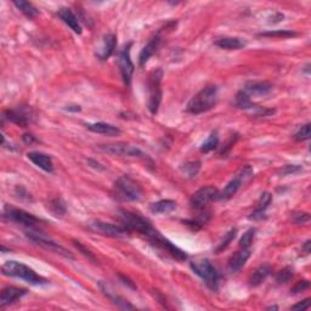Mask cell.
I'll list each match as a JSON object with an SVG mask.
<instances>
[{"label": "cell", "instance_id": "35", "mask_svg": "<svg viewBox=\"0 0 311 311\" xmlns=\"http://www.w3.org/2000/svg\"><path fill=\"white\" fill-rule=\"evenodd\" d=\"M293 277V268L291 266H287V268L282 269V270H280L276 274V282L279 283V285H285V283L288 282L289 280H291Z\"/></svg>", "mask_w": 311, "mask_h": 311}, {"label": "cell", "instance_id": "14", "mask_svg": "<svg viewBox=\"0 0 311 311\" xmlns=\"http://www.w3.org/2000/svg\"><path fill=\"white\" fill-rule=\"evenodd\" d=\"M133 43L127 44L123 49H122L121 54H119V59H118V66L119 70H121L122 78H123L124 83L127 85L130 84L131 82V77H133L134 70H135V66H134L133 61L130 59V49Z\"/></svg>", "mask_w": 311, "mask_h": 311}, {"label": "cell", "instance_id": "2", "mask_svg": "<svg viewBox=\"0 0 311 311\" xmlns=\"http://www.w3.org/2000/svg\"><path fill=\"white\" fill-rule=\"evenodd\" d=\"M218 100V88L208 85L196 94L187 103V112L191 115H201L215 106Z\"/></svg>", "mask_w": 311, "mask_h": 311}, {"label": "cell", "instance_id": "16", "mask_svg": "<svg viewBox=\"0 0 311 311\" xmlns=\"http://www.w3.org/2000/svg\"><path fill=\"white\" fill-rule=\"evenodd\" d=\"M27 294V291L23 288H19V287H7L2 291V294H0V307L4 309V307L9 306L13 303H15L16 300H19L20 298H22L23 295Z\"/></svg>", "mask_w": 311, "mask_h": 311}, {"label": "cell", "instance_id": "39", "mask_svg": "<svg viewBox=\"0 0 311 311\" xmlns=\"http://www.w3.org/2000/svg\"><path fill=\"white\" fill-rule=\"evenodd\" d=\"M309 287H310V282L307 280L299 281V282L295 283V286L291 289V294H298V293L306 291Z\"/></svg>", "mask_w": 311, "mask_h": 311}, {"label": "cell", "instance_id": "41", "mask_svg": "<svg viewBox=\"0 0 311 311\" xmlns=\"http://www.w3.org/2000/svg\"><path fill=\"white\" fill-rule=\"evenodd\" d=\"M237 139H238V135H237V134H236V135H232L231 137H230L229 141H227V142L225 143V146H224V148L220 151V153H221V154H226L227 152H229L230 149H231L232 146L235 145L236 140H237Z\"/></svg>", "mask_w": 311, "mask_h": 311}, {"label": "cell", "instance_id": "20", "mask_svg": "<svg viewBox=\"0 0 311 311\" xmlns=\"http://www.w3.org/2000/svg\"><path fill=\"white\" fill-rule=\"evenodd\" d=\"M86 129L92 131V133L101 134V135L106 136H117L122 133L119 128L115 127V125L103 123V122H98V123H89L85 125Z\"/></svg>", "mask_w": 311, "mask_h": 311}, {"label": "cell", "instance_id": "5", "mask_svg": "<svg viewBox=\"0 0 311 311\" xmlns=\"http://www.w3.org/2000/svg\"><path fill=\"white\" fill-rule=\"evenodd\" d=\"M190 265L194 274L201 277L209 288L217 291L218 286H219L220 275L208 259L193 260V262H191Z\"/></svg>", "mask_w": 311, "mask_h": 311}, {"label": "cell", "instance_id": "11", "mask_svg": "<svg viewBox=\"0 0 311 311\" xmlns=\"http://www.w3.org/2000/svg\"><path fill=\"white\" fill-rule=\"evenodd\" d=\"M89 227H90L92 231L101 233V235H103V236H109V237H115V238L125 237L128 233H130L124 226L113 225V224L105 223V221H101V220L91 221V223L89 224Z\"/></svg>", "mask_w": 311, "mask_h": 311}, {"label": "cell", "instance_id": "48", "mask_svg": "<svg viewBox=\"0 0 311 311\" xmlns=\"http://www.w3.org/2000/svg\"><path fill=\"white\" fill-rule=\"evenodd\" d=\"M89 163H90V164H94V166H92V167H94V168H97V169H103V167L101 166L100 163H96V162H95V161L89 160Z\"/></svg>", "mask_w": 311, "mask_h": 311}, {"label": "cell", "instance_id": "43", "mask_svg": "<svg viewBox=\"0 0 311 311\" xmlns=\"http://www.w3.org/2000/svg\"><path fill=\"white\" fill-rule=\"evenodd\" d=\"M74 246H76L78 249L80 250V252H82L83 254H84V255H86L88 256L89 259H91V260H94V262H96V258H95L94 255H92V253L90 252V250H88V249H85L84 247L82 246V244L79 243V242H77V241H74Z\"/></svg>", "mask_w": 311, "mask_h": 311}, {"label": "cell", "instance_id": "9", "mask_svg": "<svg viewBox=\"0 0 311 311\" xmlns=\"http://www.w3.org/2000/svg\"><path fill=\"white\" fill-rule=\"evenodd\" d=\"M98 148L101 151L107 152V153L113 156H122V157H137V158H145V153L140 148L135 146L128 145L124 142H117V143H109V145H100Z\"/></svg>", "mask_w": 311, "mask_h": 311}, {"label": "cell", "instance_id": "7", "mask_svg": "<svg viewBox=\"0 0 311 311\" xmlns=\"http://www.w3.org/2000/svg\"><path fill=\"white\" fill-rule=\"evenodd\" d=\"M26 236L32 242H34V243L39 244V246L44 247L45 249L53 250V252L61 254V255L66 256V258H73V256H72V254L68 252V250H66L64 247H61L59 243L54 242L51 238H50L49 236H46L44 232L35 230V227H31V229H29L28 231L26 232Z\"/></svg>", "mask_w": 311, "mask_h": 311}, {"label": "cell", "instance_id": "38", "mask_svg": "<svg viewBox=\"0 0 311 311\" xmlns=\"http://www.w3.org/2000/svg\"><path fill=\"white\" fill-rule=\"evenodd\" d=\"M295 140L298 141H305V140L310 139V123L303 125V127L299 129V131L295 134Z\"/></svg>", "mask_w": 311, "mask_h": 311}, {"label": "cell", "instance_id": "15", "mask_svg": "<svg viewBox=\"0 0 311 311\" xmlns=\"http://www.w3.org/2000/svg\"><path fill=\"white\" fill-rule=\"evenodd\" d=\"M11 123L20 125V127L26 128L29 123L34 121V117L31 109H25V107H19L16 110H8L4 112V117Z\"/></svg>", "mask_w": 311, "mask_h": 311}, {"label": "cell", "instance_id": "36", "mask_svg": "<svg viewBox=\"0 0 311 311\" xmlns=\"http://www.w3.org/2000/svg\"><path fill=\"white\" fill-rule=\"evenodd\" d=\"M255 229H249L243 233V236H242L240 240V247L242 249H247V248L250 247V244L253 243L254 237H255Z\"/></svg>", "mask_w": 311, "mask_h": 311}, {"label": "cell", "instance_id": "25", "mask_svg": "<svg viewBox=\"0 0 311 311\" xmlns=\"http://www.w3.org/2000/svg\"><path fill=\"white\" fill-rule=\"evenodd\" d=\"M272 202V194L270 192H263L260 194L259 199H258V205H256V209L253 212L252 215L249 217V219H262L263 215H264V212L266 211V208L271 204Z\"/></svg>", "mask_w": 311, "mask_h": 311}, {"label": "cell", "instance_id": "37", "mask_svg": "<svg viewBox=\"0 0 311 311\" xmlns=\"http://www.w3.org/2000/svg\"><path fill=\"white\" fill-rule=\"evenodd\" d=\"M103 292L106 293V294L111 298V300L113 301V304H116L117 306H119L121 309H125V310H133L134 309L133 305H131L128 300H125V299L121 298V297H116V295L111 294L109 291H103Z\"/></svg>", "mask_w": 311, "mask_h": 311}, {"label": "cell", "instance_id": "4", "mask_svg": "<svg viewBox=\"0 0 311 311\" xmlns=\"http://www.w3.org/2000/svg\"><path fill=\"white\" fill-rule=\"evenodd\" d=\"M113 193L117 198L122 201L137 202L142 198V188L134 179L130 176L123 175L115 182L113 186Z\"/></svg>", "mask_w": 311, "mask_h": 311}, {"label": "cell", "instance_id": "32", "mask_svg": "<svg viewBox=\"0 0 311 311\" xmlns=\"http://www.w3.org/2000/svg\"><path fill=\"white\" fill-rule=\"evenodd\" d=\"M199 169H201V162H199V161L187 162L181 167V172L184 173V175H186L187 178H194V176L198 174Z\"/></svg>", "mask_w": 311, "mask_h": 311}, {"label": "cell", "instance_id": "29", "mask_svg": "<svg viewBox=\"0 0 311 311\" xmlns=\"http://www.w3.org/2000/svg\"><path fill=\"white\" fill-rule=\"evenodd\" d=\"M236 106L242 110H254L256 107L253 103V101L250 100V97L243 90L236 95Z\"/></svg>", "mask_w": 311, "mask_h": 311}, {"label": "cell", "instance_id": "23", "mask_svg": "<svg viewBox=\"0 0 311 311\" xmlns=\"http://www.w3.org/2000/svg\"><path fill=\"white\" fill-rule=\"evenodd\" d=\"M160 43H161V37L158 34L154 35V37L148 41L147 45L143 47V49L141 50V53H140V56H139L140 66L146 65V62L148 61L149 58H151V56L157 51Z\"/></svg>", "mask_w": 311, "mask_h": 311}, {"label": "cell", "instance_id": "17", "mask_svg": "<svg viewBox=\"0 0 311 311\" xmlns=\"http://www.w3.org/2000/svg\"><path fill=\"white\" fill-rule=\"evenodd\" d=\"M27 157H28V160L31 161L34 166H37L38 168L44 170V172L46 173L54 172V163L50 156L43 153V152L33 151L28 152V153H27Z\"/></svg>", "mask_w": 311, "mask_h": 311}, {"label": "cell", "instance_id": "13", "mask_svg": "<svg viewBox=\"0 0 311 311\" xmlns=\"http://www.w3.org/2000/svg\"><path fill=\"white\" fill-rule=\"evenodd\" d=\"M148 240L151 241L153 244H156V246H157L158 248L166 250V252L170 254V255H172L175 260H179V262H184V260L187 259V254L185 253L184 250H181L180 248L174 246L172 242L167 240V238H164L163 236L161 235V233L158 231L156 232L153 236H151Z\"/></svg>", "mask_w": 311, "mask_h": 311}, {"label": "cell", "instance_id": "21", "mask_svg": "<svg viewBox=\"0 0 311 311\" xmlns=\"http://www.w3.org/2000/svg\"><path fill=\"white\" fill-rule=\"evenodd\" d=\"M117 45V38L115 34H107L105 35L102 45H101L98 51L96 53V56L101 61H106L107 59H110V56L112 55L115 51Z\"/></svg>", "mask_w": 311, "mask_h": 311}, {"label": "cell", "instance_id": "40", "mask_svg": "<svg viewBox=\"0 0 311 311\" xmlns=\"http://www.w3.org/2000/svg\"><path fill=\"white\" fill-rule=\"evenodd\" d=\"M254 110H255L254 115H255L256 117H269V116L274 115V113H275V110L268 109V107H259V106H256Z\"/></svg>", "mask_w": 311, "mask_h": 311}, {"label": "cell", "instance_id": "45", "mask_svg": "<svg viewBox=\"0 0 311 311\" xmlns=\"http://www.w3.org/2000/svg\"><path fill=\"white\" fill-rule=\"evenodd\" d=\"M301 170V168L300 167H298V166H287L285 169H283V174H295V173H298V172H300Z\"/></svg>", "mask_w": 311, "mask_h": 311}, {"label": "cell", "instance_id": "44", "mask_svg": "<svg viewBox=\"0 0 311 311\" xmlns=\"http://www.w3.org/2000/svg\"><path fill=\"white\" fill-rule=\"evenodd\" d=\"M309 306H310V298H306L305 300L300 301V303L293 305L291 309H293V310H306V309H309Z\"/></svg>", "mask_w": 311, "mask_h": 311}, {"label": "cell", "instance_id": "27", "mask_svg": "<svg viewBox=\"0 0 311 311\" xmlns=\"http://www.w3.org/2000/svg\"><path fill=\"white\" fill-rule=\"evenodd\" d=\"M176 202L173 199H161V201L152 203L149 205V211L154 214H166L175 211Z\"/></svg>", "mask_w": 311, "mask_h": 311}, {"label": "cell", "instance_id": "18", "mask_svg": "<svg viewBox=\"0 0 311 311\" xmlns=\"http://www.w3.org/2000/svg\"><path fill=\"white\" fill-rule=\"evenodd\" d=\"M271 83L269 82H249L244 85L243 91L249 97L252 96H262V95L269 94L272 90Z\"/></svg>", "mask_w": 311, "mask_h": 311}, {"label": "cell", "instance_id": "33", "mask_svg": "<svg viewBox=\"0 0 311 311\" xmlns=\"http://www.w3.org/2000/svg\"><path fill=\"white\" fill-rule=\"evenodd\" d=\"M236 235H237V229H231L229 232L226 233L225 236H224V238L221 240V242L219 243V246L217 247V249H215V253L219 254L220 252H223V250H225L227 247L230 246V243L235 240Z\"/></svg>", "mask_w": 311, "mask_h": 311}, {"label": "cell", "instance_id": "24", "mask_svg": "<svg viewBox=\"0 0 311 311\" xmlns=\"http://www.w3.org/2000/svg\"><path fill=\"white\" fill-rule=\"evenodd\" d=\"M214 44L217 46H219L220 49H225V50H240L242 47L246 46V41L235 37L220 38L218 39Z\"/></svg>", "mask_w": 311, "mask_h": 311}, {"label": "cell", "instance_id": "49", "mask_svg": "<svg viewBox=\"0 0 311 311\" xmlns=\"http://www.w3.org/2000/svg\"><path fill=\"white\" fill-rule=\"evenodd\" d=\"M277 309H279L277 306H269L268 307V310H277Z\"/></svg>", "mask_w": 311, "mask_h": 311}, {"label": "cell", "instance_id": "28", "mask_svg": "<svg viewBox=\"0 0 311 311\" xmlns=\"http://www.w3.org/2000/svg\"><path fill=\"white\" fill-rule=\"evenodd\" d=\"M14 5L19 9L25 16L28 17V19H34V17H37L39 15L37 8L33 7V4L28 2H23V0H20L19 2V0H16V2H14Z\"/></svg>", "mask_w": 311, "mask_h": 311}, {"label": "cell", "instance_id": "26", "mask_svg": "<svg viewBox=\"0 0 311 311\" xmlns=\"http://www.w3.org/2000/svg\"><path fill=\"white\" fill-rule=\"evenodd\" d=\"M272 272V269L270 265H262L256 269L255 271L253 272L252 276L249 279V285L253 287H256L259 285H262L264 281L270 276V274Z\"/></svg>", "mask_w": 311, "mask_h": 311}, {"label": "cell", "instance_id": "46", "mask_svg": "<svg viewBox=\"0 0 311 311\" xmlns=\"http://www.w3.org/2000/svg\"><path fill=\"white\" fill-rule=\"evenodd\" d=\"M23 141H25L26 143H32V142L37 141V140H35V137L31 135V134H25V135H23Z\"/></svg>", "mask_w": 311, "mask_h": 311}, {"label": "cell", "instance_id": "12", "mask_svg": "<svg viewBox=\"0 0 311 311\" xmlns=\"http://www.w3.org/2000/svg\"><path fill=\"white\" fill-rule=\"evenodd\" d=\"M218 193H219V191L214 186H204L199 188L191 197V205L197 211H202L209 202L218 199Z\"/></svg>", "mask_w": 311, "mask_h": 311}, {"label": "cell", "instance_id": "31", "mask_svg": "<svg viewBox=\"0 0 311 311\" xmlns=\"http://www.w3.org/2000/svg\"><path fill=\"white\" fill-rule=\"evenodd\" d=\"M49 208L55 217H64L66 214V204L61 197H56L50 201Z\"/></svg>", "mask_w": 311, "mask_h": 311}, {"label": "cell", "instance_id": "30", "mask_svg": "<svg viewBox=\"0 0 311 311\" xmlns=\"http://www.w3.org/2000/svg\"><path fill=\"white\" fill-rule=\"evenodd\" d=\"M218 145H219V135H218V131H213V133L208 136V139L202 143L201 152H203V153H208V152L213 151V149L217 148Z\"/></svg>", "mask_w": 311, "mask_h": 311}, {"label": "cell", "instance_id": "6", "mask_svg": "<svg viewBox=\"0 0 311 311\" xmlns=\"http://www.w3.org/2000/svg\"><path fill=\"white\" fill-rule=\"evenodd\" d=\"M162 78V68L154 70L148 77V110L152 115H156V113L158 112V109H160L161 106V101H162V88H161Z\"/></svg>", "mask_w": 311, "mask_h": 311}, {"label": "cell", "instance_id": "1", "mask_svg": "<svg viewBox=\"0 0 311 311\" xmlns=\"http://www.w3.org/2000/svg\"><path fill=\"white\" fill-rule=\"evenodd\" d=\"M2 272L5 276L10 277H16V279L25 280L26 282L31 283V285H46L49 281L44 277H41L40 275H38L33 269L29 268L22 263L15 262V260H9L2 266Z\"/></svg>", "mask_w": 311, "mask_h": 311}, {"label": "cell", "instance_id": "8", "mask_svg": "<svg viewBox=\"0 0 311 311\" xmlns=\"http://www.w3.org/2000/svg\"><path fill=\"white\" fill-rule=\"evenodd\" d=\"M253 176V168L250 166L243 167L240 170L238 174H236L235 178L232 180L229 181V184L224 187V190L221 192L218 193V199H230L231 197L235 196L237 193L238 188L241 187V185L243 184L244 181L249 180L250 178Z\"/></svg>", "mask_w": 311, "mask_h": 311}, {"label": "cell", "instance_id": "10", "mask_svg": "<svg viewBox=\"0 0 311 311\" xmlns=\"http://www.w3.org/2000/svg\"><path fill=\"white\" fill-rule=\"evenodd\" d=\"M4 218H7V219L15 221V223L21 224V225L27 226V227H37L39 224H40V220L38 219V218H35L34 215L27 213L26 211H23V209H19V208H13V207H9L7 205L4 209Z\"/></svg>", "mask_w": 311, "mask_h": 311}, {"label": "cell", "instance_id": "22", "mask_svg": "<svg viewBox=\"0 0 311 311\" xmlns=\"http://www.w3.org/2000/svg\"><path fill=\"white\" fill-rule=\"evenodd\" d=\"M252 252L249 249H242L240 252L233 254L231 259L229 260V270L231 272H237L243 268L244 264L247 263V260L250 258Z\"/></svg>", "mask_w": 311, "mask_h": 311}, {"label": "cell", "instance_id": "42", "mask_svg": "<svg viewBox=\"0 0 311 311\" xmlns=\"http://www.w3.org/2000/svg\"><path fill=\"white\" fill-rule=\"evenodd\" d=\"M310 220V215L307 213H298L295 214L294 219H293V221H294L295 224H304L306 223V221Z\"/></svg>", "mask_w": 311, "mask_h": 311}, {"label": "cell", "instance_id": "34", "mask_svg": "<svg viewBox=\"0 0 311 311\" xmlns=\"http://www.w3.org/2000/svg\"><path fill=\"white\" fill-rule=\"evenodd\" d=\"M297 33L292 31H287V29H281V31H272V32H263L259 33V37H268V38H292L295 37Z\"/></svg>", "mask_w": 311, "mask_h": 311}, {"label": "cell", "instance_id": "3", "mask_svg": "<svg viewBox=\"0 0 311 311\" xmlns=\"http://www.w3.org/2000/svg\"><path fill=\"white\" fill-rule=\"evenodd\" d=\"M117 218L121 221L122 226H124L129 232L137 231L142 233V235H145L147 238H149L152 235H154V233L157 232V230L153 229V226L149 224V221L139 214L121 209V211L117 213Z\"/></svg>", "mask_w": 311, "mask_h": 311}, {"label": "cell", "instance_id": "19", "mask_svg": "<svg viewBox=\"0 0 311 311\" xmlns=\"http://www.w3.org/2000/svg\"><path fill=\"white\" fill-rule=\"evenodd\" d=\"M59 17L76 34H82V26H80L79 20L77 19L76 15L70 8H61L59 10Z\"/></svg>", "mask_w": 311, "mask_h": 311}, {"label": "cell", "instance_id": "47", "mask_svg": "<svg viewBox=\"0 0 311 311\" xmlns=\"http://www.w3.org/2000/svg\"><path fill=\"white\" fill-rule=\"evenodd\" d=\"M310 246H311V242L310 241H306L304 243V246L301 247V250H303V252L305 253V254H309L310 253Z\"/></svg>", "mask_w": 311, "mask_h": 311}]
</instances>
